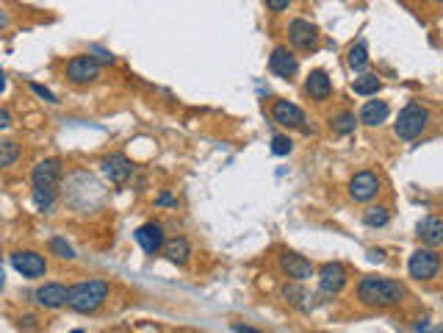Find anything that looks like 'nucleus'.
<instances>
[{"mask_svg": "<svg viewBox=\"0 0 443 333\" xmlns=\"http://www.w3.org/2000/svg\"><path fill=\"white\" fill-rule=\"evenodd\" d=\"M58 181H61V161L58 158H44L34 167L31 184H34V206L39 211H50L56 197H58Z\"/></svg>", "mask_w": 443, "mask_h": 333, "instance_id": "1", "label": "nucleus"}, {"mask_svg": "<svg viewBox=\"0 0 443 333\" xmlns=\"http://www.w3.org/2000/svg\"><path fill=\"white\" fill-rule=\"evenodd\" d=\"M404 297V286L391 281V278H360L357 284V300L368 308H391L402 303Z\"/></svg>", "mask_w": 443, "mask_h": 333, "instance_id": "2", "label": "nucleus"}, {"mask_svg": "<svg viewBox=\"0 0 443 333\" xmlns=\"http://www.w3.org/2000/svg\"><path fill=\"white\" fill-rule=\"evenodd\" d=\"M108 281L103 278H89L81 284L70 286V300L67 306L75 311V314H94L103 308V303L108 300Z\"/></svg>", "mask_w": 443, "mask_h": 333, "instance_id": "3", "label": "nucleus"}, {"mask_svg": "<svg viewBox=\"0 0 443 333\" xmlns=\"http://www.w3.org/2000/svg\"><path fill=\"white\" fill-rule=\"evenodd\" d=\"M427 122H430V111L424 106H418V103H407L399 111L394 131H397V137L402 142H413V139H418L427 131Z\"/></svg>", "mask_w": 443, "mask_h": 333, "instance_id": "4", "label": "nucleus"}, {"mask_svg": "<svg viewBox=\"0 0 443 333\" xmlns=\"http://www.w3.org/2000/svg\"><path fill=\"white\" fill-rule=\"evenodd\" d=\"M407 272L410 278L416 281H432L438 272H441V256L435 253V247H427V250H416L407 261Z\"/></svg>", "mask_w": 443, "mask_h": 333, "instance_id": "5", "label": "nucleus"}, {"mask_svg": "<svg viewBox=\"0 0 443 333\" xmlns=\"http://www.w3.org/2000/svg\"><path fill=\"white\" fill-rule=\"evenodd\" d=\"M11 267L23 278L37 281V278H44V272H47V258L37 250H14L11 253Z\"/></svg>", "mask_w": 443, "mask_h": 333, "instance_id": "6", "label": "nucleus"}, {"mask_svg": "<svg viewBox=\"0 0 443 333\" xmlns=\"http://www.w3.org/2000/svg\"><path fill=\"white\" fill-rule=\"evenodd\" d=\"M67 78H70L72 84H78V87L94 84V81L100 78V61H97L94 56H89V53L72 56V58L67 61Z\"/></svg>", "mask_w": 443, "mask_h": 333, "instance_id": "7", "label": "nucleus"}, {"mask_svg": "<svg viewBox=\"0 0 443 333\" xmlns=\"http://www.w3.org/2000/svg\"><path fill=\"white\" fill-rule=\"evenodd\" d=\"M377 191H380V175L377 172L363 170V172L352 175V181H349V197H352L354 203H368L371 197H377Z\"/></svg>", "mask_w": 443, "mask_h": 333, "instance_id": "8", "label": "nucleus"}, {"mask_svg": "<svg viewBox=\"0 0 443 333\" xmlns=\"http://www.w3.org/2000/svg\"><path fill=\"white\" fill-rule=\"evenodd\" d=\"M100 167H103L105 178H108L114 187H122V184L133 175V161L128 158V156H122V153H111V156H105Z\"/></svg>", "mask_w": 443, "mask_h": 333, "instance_id": "9", "label": "nucleus"}, {"mask_svg": "<svg viewBox=\"0 0 443 333\" xmlns=\"http://www.w3.org/2000/svg\"><path fill=\"white\" fill-rule=\"evenodd\" d=\"M271 117L283 128H305V111L297 103H291V100H274Z\"/></svg>", "mask_w": 443, "mask_h": 333, "instance_id": "10", "label": "nucleus"}, {"mask_svg": "<svg viewBox=\"0 0 443 333\" xmlns=\"http://www.w3.org/2000/svg\"><path fill=\"white\" fill-rule=\"evenodd\" d=\"M288 42L300 50H316L319 45V28L308 20H294L288 25Z\"/></svg>", "mask_w": 443, "mask_h": 333, "instance_id": "11", "label": "nucleus"}, {"mask_svg": "<svg viewBox=\"0 0 443 333\" xmlns=\"http://www.w3.org/2000/svg\"><path fill=\"white\" fill-rule=\"evenodd\" d=\"M136 244L147 253V256H158L161 250H164V228L158 225V222H147V225H141V228H136Z\"/></svg>", "mask_w": 443, "mask_h": 333, "instance_id": "12", "label": "nucleus"}, {"mask_svg": "<svg viewBox=\"0 0 443 333\" xmlns=\"http://www.w3.org/2000/svg\"><path fill=\"white\" fill-rule=\"evenodd\" d=\"M269 70L277 75V78H294L297 75V70H300V61H297V56L291 53L288 48H274L271 50V56H269Z\"/></svg>", "mask_w": 443, "mask_h": 333, "instance_id": "13", "label": "nucleus"}, {"mask_svg": "<svg viewBox=\"0 0 443 333\" xmlns=\"http://www.w3.org/2000/svg\"><path fill=\"white\" fill-rule=\"evenodd\" d=\"M344 286H347V270H344V264L333 261V264H324L319 270V289H321V294H338Z\"/></svg>", "mask_w": 443, "mask_h": 333, "instance_id": "14", "label": "nucleus"}, {"mask_svg": "<svg viewBox=\"0 0 443 333\" xmlns=\"http://www.w3.org/2000/svg\"><path fill=\"white\" fill-rule=\"evenodd\" d=\"M280 270H283L291 281H297V284L313 278V264H310L308 258H302V256H297V253H288V250L280 256Z\"/></svg>", "mask_w": 443, "mask_h": 333, "instance_id": "15", "label": "nucleus"}, {"mask_svg": "<svg viewBox=\"0 0 443 333\" xmlns=\"http://www.w3.org/2000/svg\"><path fill=\"white\" fill-rule=\"evenodd\" d=\"M34 300H37V306H42V308H47V311H56V308L67 306V300H70V289H67L64 284H44L34 291Z\"/></svg>", "mask_w": 443, "mask_h": 333, "instance_id": "16", "label": "nucleus"}, {"mask_svg": "<svg viewBox=\"0 0 443 333\" xmlns=\"http://www.w3.org/2000/svg\"><path fill=\"white\" fill-rule=\"evenodd\" d=\"M416 237L421 239L427 247H441L443 244V220L438 217H424L416 228Z\"/></svg>", "mask_w": 443, "mask_h": 333, "instance_id": "17", "label": "nucleus"}, {"mask_svg": "<svg viewBox=\"0 0 443 333\" xmlns=\"http://www.w3.org/2000/svg\"><path fill=\"white\" fill-rule=\"evenodd\" d=\"M305 92H308L313 100H327V97L333 95V81H330V75L324 73V70H313L308 75V81H305Z\"/></svg>", "mask_w": 443, "mask_h": 333, "instance_id": "18", "label": "nucleus"}, {"mask_svg": "<svg viewBox=\"0 0 443 333\" xmlns=\"http://www.w3.org/2000/svg\"><path fill=\"white\" fill-rule=\"evenodd\" d=\"M385 120H388V103L385 100H368V103H363V108H360V122L363 125L374 128V125H383Z\"/></svg>", "mask_w": 443, "mask_h": 333, "instance_id": "19", "label": "nucleus"}, {"mask_svg": "<svg viewBox=\"0 0 443 333\" xmlns=\"http://www.w3.org/2000/svg\"><path fill=\"white\" fill-rule=\"evenodd\" d=\"M164 256H167V261L183 267V264L191 258V244H188V239L177 237L172 239V241H167V244H164Z\"/></svg>", "mask_w": 443, "mask_h": 333, "instance_id": "20", "label": "nucleus"}, {"mask_svg": "<svg viewBox=\"0 0 443 333\" xmlns=\"http://www.w3.org/2000/svg\"><path fill=\"white\" fill-rule=\"evenodd\" d=\"M380 87H383V81H380L377 75H360V78H354L352 92L360 97H371L380 92Z\"/></svg>", "mask_w": 443, "mask_h": 333, "instance_id": "21", "label": "nucleus"}, {"mask_svg": "<svg viewBox=\"0 0 443 333\" xmlns=\"http://www.w3.org/2000/svg\"><path fill=\"white\" fill-rule=\"evenodd\" d=\"M20 156H23V147H20V144L14 142V139H3V142H0V170L17 164Z\"/></svg>", "mask_w": 443, "mask_h": 333, "instance_id": "22", "label": "nucleus"}, {"mask_svg": "<svg viewBox=\"0 0 443 333\" xmlns=\"http://www.w3.org/2000/svg\"><path fill=\"white\" fill-rule=\"evenodd\" d=\"M354 114L352 111H341V114H335L333 120H330V128H333V134H338V137H349L354 134Z\"/></svg>", "mask_w": 443, "mask_h": 333, "instance_id": "23", "label": "nucleus"}, {"mask_svg": "<svg viewBox=\"0 0 443 333\" xmlns=\"http://www.w3.org/2000/svg\"><path fill=\"white\" fill-rule=\"evenodd\" d=\"M349 67H352L354 73H363L366 67H368V48H366V42H357L349 48Z\"/></svg>", "mask_w": 443, "mask_h": 333, "instance_id": "24", "label": "nucleus"}, {"mask_svg": "<svg viewBox=\"0 0 443 333\" xmlns=\"http://www.w3.org/2000/svg\"><path fill=\"white\" fill-rule=\"evenodd\" d=\"M388 220H391V214H388V208H383V206H371V208H366V214H363V222H366L368 228H383V225H388Z\"/></svg>", "mask_w": 443, "mask_h": 333, "instance_id": "25", "label": "nucleus"}, {"mask_svg": "<svg viewBox=\"0 0 443 333\" xmlns=\"http://www.w3.org/2000/svg\"><path fill=\"white\" fill-rule=\"evenodd\" d=\"M47 247H50V253H53L56 258H64V261H72V258H75L72 244H70L64 237H53L50 241H47Z\"/></svg>", "mask_w": 443, "mask_h": 333, "instance_id": "26", "label": "nucleus"}, {"mask_svg": "<svg viewBox=\"0 0 443 333\" xmlns=\"http://www.w3.org/2000/svg\"><path fill=\"white\" fill-rule=\"evenodd\" d=\"M283 297H285L291 306H297V308H305V306H302V300H308V297H305V291L297 286V281H294L291 286H283Z\"/></svg>", "mask_w": 443, "mask_h": 333, "instance_id": "27", "label": "nucleus"}, {"mask_svg": "<svg viewBox=\"0 0 443 333\" xmlns=\"http://www.w3.org/2000/svg\"><path fill=\"white\" fill-rule=\"evenodd\" d=\"M291 139H288V137H280V134H277V137H271V153H274V156H288V153H291Z\"/></svg>", "mask_w": 443, "mask_h": 333, "instance_id": "28", "label": "nucleus"}, {"mask_svg": "<svg viewBox=\"0 0 443 333\" xmlns=\"http://www.w3.org/2000/svg\"><path fill=\"white\" fill-rule=\"evenodd\" d=\"M264 3H266V8H269V11L280 14V11H285V8H288V3H291V0H264Z\"/></svg>", "mask_w": 443, "mask_h": 333, "instance_id": "29", "label": "nucleus"}, {"mask_svg": "<svg viewBox=\"0 0 443 333\" xmlns=\"http://www.w3.org/2000/svg\"><path fill=\"white\" fill-rule=\"evenodd\" d=\"M31 89H34V92H37V95L42 97V100H47V103H58V100H56V95H53V92H50V89H44L42 84H31Z\"/></svg>", "mask_w": 443, "mask_h": 333, "instance_id": "30", "label": "nucleus"}, {"mask_svg": "<svg viewBox=\"0 0 443 333\" xmlns=\"http://www.w3.org/2000/svg\"><path fill=\"white\" fill-rule=\"evenodd\" d=\"M91 53H97V58H100V61H105V64H114V56H111L108 50H103V48H91Z\"/></svg>", "mask_w": 443, "mask_h": 333, "instance_id": "31", "label": "nucleus"}, {"mask_svg": "<svg viewBox=\"0 0 443 333\" xmlns=\"http://www.w3.org/2000/svg\"><path fill=\"white\" fill-rule=\"evenodd\" d=\"M6 128H11V114L6 108H0V131H6Z\"/></svg>", "mask_w": 443, "mask_h": 333, "instance_id": "32", "label": "nucleus"}, {"mask_svg": "<svg viewBox=\"0 0 443 333\" xmlns=\"http://www.w3.org/2000/svg\"><path fill=\"white\" fill-rule=\"evenodd\" d=\"M155 203H158V206H177V200L172 197V194H161Z\"/></svg>", "mask_w": 443, "mask_h": 333, "instance_id": "33", "label": "nucleus"}, {"mask_svg": "<svg viewBox=\"0 0 443 333\" xmlns=\"http://www.w3.org/2000/svg\"><path fill=\"white\" fill-rule=\"evenodd\" d=\"M233 331H244V333H255V328H250V325H233Z\"/></svg>", "mask_w": 443, "mask_h": 333, "instance_id": "34", "label": "nucleus"}, {"mask_svg": "<svg viewBox=\"0 0 443 333\" xmlns=\"http://www.w3.org/2000/svg\"><path fill=\"white\" fill-rule=\"evenodd\" d=\"M0 92H6V73H3V67H0Z\"/></svg>", "mask_w": 443, "mask_h": 333, "instance_id": "35", "label": "nucleus"}, {"mask_svg": "<svg viewBox=\"0 0 443 333\" xmlns=\"http://www.w3.org/2000/svg\"><path fill=\"white\" fill-rule=\"evenodd\" d=\"M3 284H6V272H3V261H0V289H3Z\"/></svg>", "mask_w": 443, "mask_h": 333, "instance_id": "36", "label": "nucleus"}, {"mask_svg": "<svg viewBox=\"0 0 443 333\" xmlns=\"http://www.w3.org/2000/svg\"><path fill=\"white\" fill-rule=\"evenodd\" d=\"M6 25H8V17H6V14H0V28H6Z\"/></svg>", "mask_w": 443, "mask_h": 333, "instance_id": "37", "label": "nucleus"}, {"mask_svg": "<svg viewBox=\"0 0 443 333\" xmlns=\"http://www.w3.org/2000/svg\"><path fill=\"white\" fill-rule=\"evenodd\" d=\"M438 3H443V0H438Z\"/></svg>", "mask_w": 443, "mask_h": 333, "instance_id": "38", "label": "nucleus"}]
</instances>
